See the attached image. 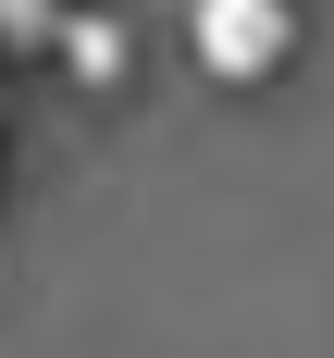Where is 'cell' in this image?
I'll list each match as a JSON object with an SVG mask.
<instances>
[{"instance_id": "7a4b0ae2", "label": "cell", "mask_w": 334, "mask_h": 358, "mask_svg": "<svg viewBox=\"0 0 334 358\" xmlns=\"http://www.w3.org/2000/svg\"><path fill=\"white\" fill-rule=\"evenodd\" d=\"M62 37V0H0V50H50Z\"/></svg>"}, {"instance_id": "6da1fadb", "label": "cell", "mask_w": 334, "mask_h": 358, "mask_svg": "<svg viewBox=\"0 0 334 358\" xmlns=\"http://www.w3.org/2000/svg\"><path fill=\"white\" fill-rule=\"evenodd\" d=\"M297 50V0H198V62L260 87V74H285Z\"/></svg>"}]
</instances>
